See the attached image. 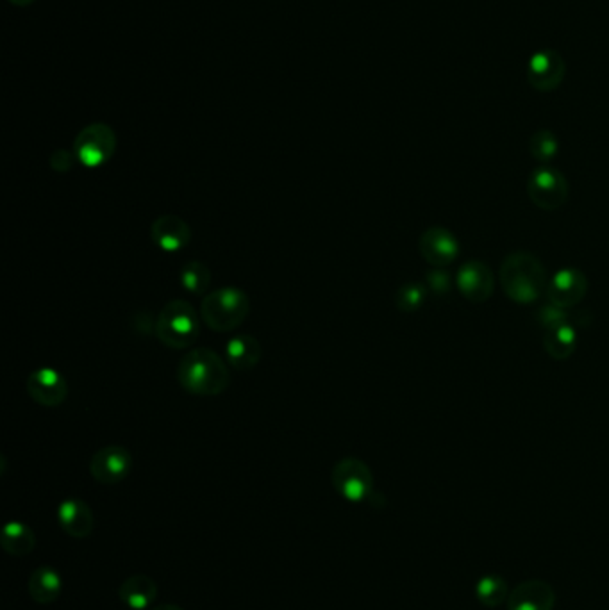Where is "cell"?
<instances>
[{
	"mask_svg": "<svg viewBox=\"0 0 609 610\" xmlns=\"http://www.w3.org/2000/svg\"><path fill=\"white\" fill-rule=\"evenodd\" d=\"M251 311L247 293L238 288H220L202 300L201 316L209 329L231 332L240 327Z\"/></svg>",
	"mask_w": 609,
	"mask_h": 610,
	"instance_id": "cell-4",
	"label": "cell"
},
{
	"mask_svg": "<svg viewBox=\"0 0 609 610\" xmlns=\"http://www.w3.org/2000/svg\"><path fill=\"white\" fill-rule=\"evenodd\" d=\"M199 314L190 302L186 300H172L168 302L158 316L156 322V336L168 348L192 347L199 338Z\"/></svg>",
	"mask_w": 609,
	"mask_h": 610,
	"instance_id": "cell-3",
	"label": "cell"
},
{
	"mask_svg": "<svg viewBox=\"0 0 609 610\" xmlns=\"http://www.w3.org/2000/svg\"><path fill=\"white\" fill-rule=\"evenodd\" d=\"M152 610H184L179 607V605H174V603H163V605H158V607H154Z\"/></svg>",
	"mask_w": 609,
	"mask_h": 610,
	"instance_id": "cell-26",
	"label": "cell"
},
{
	"mask_svg": "<svg viewBox=\"0 0 609 610\" xmlns=\"http://www.w3.org/2000/svg\"><path fill=\"white\" fill-rule=\"evenodd\" d=\"M590 288V282L583 270L579 268H561L552 275L547 286L549 302L563 309L581 304Z\"/></svg>",
	"mask_w": 609,
	"mask_h": 610,
	"instance_id": "cell-9",
	"label": "cell"
},
{
	"mask_svg": "<svg viewBox=\"0 0 609 610\" xmlns=\"http://www.w3.org/2000/svg\"><path fill=\"white\" fill-rule=\"evenodd\" d=\"M133 466L131 452L120 445H109L93 455L90 473L93 479L106 486H113L126 479Z\"/></svg>",
	"mask_w": 609,
	"mask_h": 610,
	"instance_id": "cell-10",
	"label": "cell"
},
{
	"mask_svg": "<svg viewBox=\"0 0 609 610\" xmlns=\"http://www.w3.org/2000/svg\"><path fill=\"white\" fill-rule=\"evenodd\" d=\"M577 343H579L577 330L570 322L559 325L556 329L547 330L543 336V348L554 361L570 359L576 354Z\"/></svg>",
	"mask_w": 609,
	"mask_h": 610,
	"instance_id": "cell-19",
	"label": "cell"
},
{
	"mask_svg": "<svg viewBox=\"0 0 609 610\" xmlns=\"http://www.w3.org/2000/svg\"><path fill=\"white\" fill-rule=\"evenodd\" d=\"M211 282V272L208 266L201 261H190L181 270V284L184 289H188L193 295L206 293Z\"/></svg>",
	"mask_w": 609,
	"mask_h": 610,
	"instance_id": "cell-22",
	"label": "cell"
},
{
	"mask_svg": "<svg viewBox=\"0 0 609 610\" xmlns=\"http://www.w3.org/2000/svg\"><path fill=\"white\" fill-rule=\"evenodd\" d=\"M63 589V580L52 566H40L34 569L27 582V591L34 602L40 605H51L56 602Z\"/></svg>",
	"mask_w": 609,
	"mask_h": 610,
	"instance_id": "cell-17",
	"label": "cell"
},
{
	"mask_svg": "<svg viewBox=\"0 0 609 610\" xmlns=\"http://www.w3.org/2000/svg\"><path fill=\"white\" fill-rule=\"evenodd\" d=\"M58 523L74 539H84L90 536L95 528V516L88 503L79 498H68L59 503Z\"/></svg>",
	"mask_w": 609,
	"mask_h": 610,
	"instance_id": "cell-14",
	"label": "cell"
},
{
	"mask_svg": "<svg viewBox=\"0 0 609 610\" xmlns=\"http://www.w3.org/2000/svg\"><path fill=\"white\" fill-rule=\"evenodd\" d=\"M418 248L422 257L427 263L433 264L434 268H445L459 257L458 238L445 227L427 229L420 236Z\"/></svg>",
	"mask_w": 609,
	"mask_h": 610,
	"instance_id": "cell-12",
	"label": "cell"
},
{
	"mask_svg": "<svg viewBox=\"0 0 609 610\" xmlns=\"http://www.w3.org/2000/svg\"><path fill=\"white\" fill-rule=\"evenodd\" d=\"M565 74H567L565 59L561 58L556 50H538L527 63V81L534 90L542 93L558 90L565 79Z\"/></svg>",
	"mask_w": 609,
	"mask_h": 610,
	"instance_id": "cell-8",
	"label": "cell"
},
{
	"mask_svg": "<svg viewBox=\"0 0 609 610\" xmlns=\"http://www.w3.org/2000/svg\"><path fill=\"white\" fill-rule=\"evenodd\" d=\"M117 149V136L108 125L93 124L79 132L74 143V154L88 168L108 163Z\"/></svg>",
	"mask_w": 609,
	"mask_h": 610,
	"instance_id": "cell-7",
	"label": "cell"
},
{
	"mask_svg": "<svg viewBox=\"0 0 609 610\" xmlns=\"http://www.w3.org/2000/svg\"><path fill=\"white\" fill-rule=\"evenodd\" d=\"M427 288L420 282H408L395 293V305L402 313H415L426 302Z\"/></svg>",
	"mask_w": 609,
	"mask_h": 610,
	"instance_id": "cell-23",
	"label": "cell"
},
{
	"mask_svg": "<svg viewBox=\"0 0 609 610\" xmlns=\"http://www.w3.org/2000/svg\"><path fill=\"white\" fill-rule=\"evenodd\" d=\"M177 375L183 389L192 395H220L231 382L227 364L209 348H195L184 355Z\"/></svg>",
	"mask_w": 609,
	"mask_h": 610,
	"instance_id": "cell-2",
	"label": "cell"
},
{
	"mask_svg": "<svg viewBox=\"0 0 609 610\" xmlns=\"http://www.w3.org/2000/svg\"><path fill=\"white\" fill-rule=\"evenodd\" d=\"M227 361L234 370L249 371L258 366L261 359V345L256 338L249 334L234 336L226 345Z\"/></svg>",
	"mask_w": 609,
	"mask_h": 610,
	"instance_id": "cell-18",
	"label": "cell"
},
{
	"mask_svg": "<svg viewBox=\"0 0 609 610\" xmlns=\"http://www.w3.org/2000/svg\"><path fill=\"white\" fill-rule=\"evenodd\" d=\"M0 545L13 557H26L36 548L33 528L27 527L26 523L20 521H11L2 528Z\"/></svg>",
	"mask_w": 609,
	"mask_h": 610,
	"instance_id": "cell-20",
	"label": "cell"
},
{
	"mask_svg": "<svg viewBox=\"0 0 609 610\" xmlns=\"http://www.w3.org/2000/svg\"><path fill=\"white\" fill-rule=\"evenodd\" d=\"M427 286L438 295H445L452 286L451 273L445 272L443 268H436L427 273Z\"/></svg>",
	"mask_w": 609,
	"mask_h": 610,
	"instance_id": "cell-25",
	"label": "cell"
},
{
	"mask_svg": "<svg viewBox=\"0 0 609 610\" xmlns=\"http://www.w3.org/2000/svg\"><path fill=\"white\" fill-rule=\"evenodd\" d=\"M568 191L567 177L551 165L534 168L527 181L529 200L542 211H558L565 206Z\"/></svg>",
	"mask_w": 609,
	"mask_h": 610,
	"instance_id": "cell-5",
	"label": "cell"
},
{
	"mask_svg": "<svg viewBox=\"0 0 609 610\" xmlns=\"http://www.w3.org/2000/svg\"><path fill=\"white\" fill-rule=\"evenodd\" d=\"M27 393L36 404L58 407L67 398V380L54 368H40L29 375Z\"/></svg>",
	"mask_w": 609,
	"mask_h": 610,
	"instance_id": "cell-13",
	"label": "cell"
},
{
	"mask_svg": "<svg viewBox=\"0 0 609 610\" xmlns=\"http://www.w3.org/2000/svg\"><path fill=\"white\" fill-rule=\"evenodd\" d=\"M529 152L540 165H549L559 152V141L556 134L549 129L534 132L529 140Z\"/></svg>",
	"mask_w": 609,
	"mask_h": 610,
	"instance_id": "cell-21",
	"label": "cell"
},
{
	"mask_svg": "<svg viewBox=\"0 0 609 610\" xmlns=\"http://www.w3.org/2000/svg\"><path fill=\"white\" fill-rule=\"evenodd\" d=\"M456 288L472 304H484L493 295L495 279L492 268L483 261H467L459 266Z\"/></svg>",
	"mask_w": 609,
	"mask_h": 610,
	"instance_id": "cell-11",
	"label": "cell"
},
{
	"mask_svg": "<svg viewBox=\"0 0 609 610\" xmlns=\"http://www.w3.org/2000/svg\"><path fill=\"white\" fill-rule=\"evenodd\" d=\"M502 291L518 305H531L547 293L549 277L540 257L527 250L511 252L501 264Z\"/></svg>",
	"mask_w": 609,
	"mask_h": 610,
	"instance_id": "cell-1",
	"label": "cell"
},
{
	"mask_svg": "<svg viewBox=\"0 0 609 610\" xmlns=\"http://www.w3.org/2000/svg\"><path fill=\"white\" fill-rule=\"evenodd\" d=\"M118 598L131 610H147L158 598V584L151 577L138 573L120 584Z\"/></svg>",
	"mask_w": 609,
	"mask_h": 610,
	"instance_id": "cell-16",
	"label": "cell"
},
{
	"mask_svg": "<svg viewBox=\"0 0 609 610\" xmlns=\"http://www.w3.org/2000/svg\"><path fill=\"white\" fill-rule=\"evenodd\" d=\"M152 241L165 252H179L192 240L190 225L176 215L159 216L151 227Z\"/></svg>",
	"mask_w": 609,
	"mask_h": 610,
	"instance_id": "cell-15",
	"label": "cell"
},
{
	"mask_svg": "<svg viewBox=\"0 0 609 610\" xmlns=\"http://www.w3.org/2000/svg\"><path fill=\"white\" fill-rule=\"evenodd\" d=\"M331 482L336 493L349 502H363L374 489V477L367 464L354 457L336 462L331 471Z\"/></svg>",
	"mask_w": 609,
	"mask_h": 610,
	"instance_id": "cell-6",
	"label": "cell"
},
{
	"mask_svg": "<svg viewBox=\"0 0 609 610\" xmlns=\"http://www.w3.org/2000/svg\"><path fill=\"white\" fill-rule=\"evenodd\" d=\"M9 2L15 6H29V4H33L34 0H9Z\"/></svg>",
	"mask_w": 609,
	"mask_h": 610,
	"instance_id": "cell-27",
	"label": "cell"
},
{
	"mask_svg": "<svg viewBox=\"0 0 609 610\" xmlns=\"http://www.w3.org/2000/svg\"><path fill=\"white\" fill-rule=\"evenodd\" d=\"M536 320H538L540 327H542L545 332H547V330L556 329L559 325L568 323L567 309H563V307H558V305L549 302V304L542 305V307L538 309Z\"/></svg>",
	"mask_w": 609,
	"mask_h": 610,
	"instance_id": "cell-24",
	"label": "cell"
}]
</instances>
